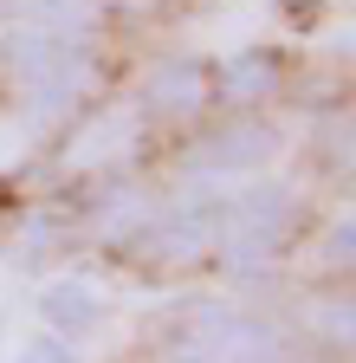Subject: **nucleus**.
I'll return each mask as SVG.
<instances>
[{
    "instance_id": "nucleus-1",
    "label": "nucleus",
    "mask_w": 356,
    "mask_h": 363,
    "mask_svg": "<svg viewBox=\"0 0 356 363\" xmlns=\"http://www.w3.org/2000/svg\"><path fill=\"white\" fill-rule=\"evenodd\" d=\"M214 234H227V214L188 208L182 220H168V234H162V240H168V253H175V259H195V253H201V247H207Z\"/></svg>"
},
{
    "instance_id": "nucleus-2",
    "label": "nucleus",
    "mask_w": 356,
    "mask_h": 363,
    "mask_svg": "<svg viewBox=\"0 0 356 363\" xmlns=\"http://www.w3.org/2000/svg\"><path fill=\"white\" fill-rule=\"evenodd\" d=\"M149 104L156 111H195V104H207V72H195V65H182V78L162 72L156 91H149Z\"/></svg>"
},
{
    "instance_id": "nucleus-3",
    "label": "nucleus",
    "mask_w": 356,
    "mask_h": 363,
    "mask_svg": "<svg viewBox=\"0 0 356 363\" xmlns=\"http://www.w3.org/2000/svg\"><path fill=\"white\" fill-rule=\"evenodd\" d=\"M46 311H52V325H71V331H84L98 318V298L84 292V286H59V292H46Z\"/></svg>"
},
{
    "instance_id": "nucleus-4",
    "label": "nucleus",
    "mask_w": 356,
    "mask_h": 363,
    "mask_svg": "<svg viewBox=\"0 0 356 363\" xmlns=\"http://www.w3.org/2000/svg\"><path fill=\"white\" fill-rule=\"evenodd\" d=\"M227 91H234V98H259V91H272V65H265V59H240L227 72Z\"/></svg>"
},
{
    "instance_id": "nucleus-5",
    "label": "nucleus",
    "mask_w": 356,
    "mask_h": 363,
    "mask_svg": "<svg viewBox=\"0 0 356 363\" xmlns=\"http://www.w3.org/2000/svg\"><path fill=\"white\" fill-rule=\"evenodd\" d=\"M20 363H78V357H71L65 337H33V344L20 350Z\"/></svg>"
}]
</instances>
